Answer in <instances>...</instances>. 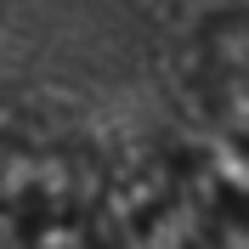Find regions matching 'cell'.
<instances>
[{
    "label": "cell",
    "instance_id": "1",
    "mask_svg": "<svg viewBox=\"0 0 249 249\" xmlns=\"http://www.w3.org/2000/svg\"><path fill=\"white\" fill-rule=\"evenodd\" d=\"M210 96L221 119H249V23H227L210 40Z\"/></svg>",
    "mask_w": 249,
    "mask_h": 249
}]
</instances>
